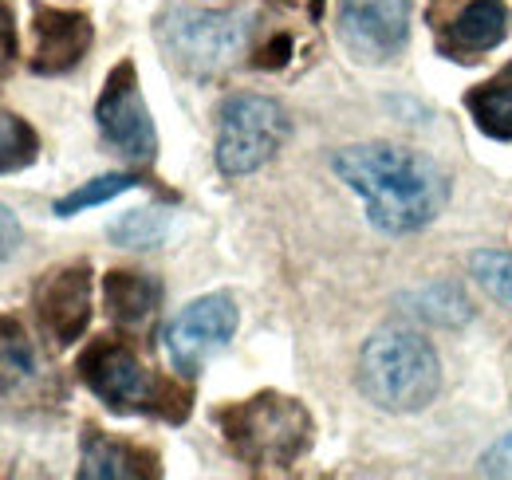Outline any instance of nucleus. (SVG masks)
I'll return each mask as SVG.
<instances>
[{"label":"nucleus","instance_id":"9d476101","mask_svg":"<svg viewBox=\"0 0 512 480\" xmlns=\"http://www.w3.org/2000/svg\"><path fill=\"white\" fill-rule=\"evenodd\" d=\"M36 311H40V327L52 335V343L71 347L87 331V319H91V272H87V264L60 268L56 276H48L40 296H36Z\"/></svg>","mask_w":512,"mask_h":480},{"label":"nucleus","instance_id":"412c9836","mask_svg":"<svg viewBox=\"0 0 512 480\" xmlns=\"http://www.w3.org/2000/svg\"><path fill=\"white\" fill-rule=\"evenodd\" d=\"M469 272L477 276L481 288H489L493 296H501L505 303H512V256L509 252H473L469 256Z\"/></svg>","mask_w":512,"mask_h":480},{"label":"nucleus","instance_id":"aec40b11","mask_svg":"<svg viewBox=\"0 0 512 480\" xmlns=\"http://www.w3.org/2000/svg\"><path fill=\"white\" fill-rule=\"evenodd\" d=\"M166 237V213L162 209H134L111 225V240L123 248H154Z\"/></svg>","mask_w":512,"mask_h":480},{"label":"nucleus","instance_id":"f3484780","mask_svg":"<svg viewBox=\"0 0 512 480\" xmlns=\"http://www.w3.org/2000/svg\"><path fill=\"white\" fill-rule=\"evenodd\" d=\"M477 126L493 138H512V87H481L469 95Z\"/></svg>","mask_w":512,"mask_h":480},{"label":"nucleus","instance_id":"6e6552de","mask_svg":"<svg viewBox=\"0 0 512 480\" xmlns=\"http://www.w3.org/2000/svg\"><path fill=\"white\" fill-rule=\"evenodd\" d=\"M95 119H99L103 138L123 158H130V162H154L158 134H154V122H150V111H146L142 95H138V79H134V67L130 63H119L111 71Z\"/></svg>","mask_w":512,"mask_h":480},{"label":"nucleus","instance_id":"39448f33","mask_svg":"<svg viewBox=\"0 0 512 480\" xmlns=\"http://www.w3.org/2000/svg\"><path fill=\"white\" fill-rule=\"evenodd\" d=\"M292 122L288 111L268 95H233L221 107L217 122V170L225 178H245L272 162L284 146Z\"/></svg>","mask_w":512,"mask_h":480},{"label":"nucleus","instance_id":"b1692460","mask_svg":"<svg viewBox=\"0 0 512 480\" xmlns=\"http://www.w3.org/2000/svg\"><path fill=\"white\" fill-rule=\"evenodd\" d=\"M20 248V221L0 205V264Z\"/></svg>","mask_w":512,"mask_h":480},{"label":"nucleus","instance_id":"5701e85b","mask_svg":"<svg viewBox=\"0 0 512 480\" xmlns=\"http://www.w3.org/2000/svg\"><path fill=\"white\" fill-rule=\"evenodd\" d=\"M16 56V28H12V8L0 0V71Z\"/></svg>","mask_w":512,"mask_h":480},{"label":"nucleus","instance_id":"a211bd4d","mask_svg":"<svg viewBox=\"0 0 512 480\" xmlns=\"http://www.w3.org/2000/svg\"><path fill=\"white\" fill-rule=\"evenodd\" d=\"M134 185H138L134 174H107V178L87 181V185L71 189L67 197L56 201V217H75V213H83V209H91V205H103V201L127 193V189H134Z\"/></svg>","mask_w":512,"mask_h":480},{"label":"nucleus","instance_id":"0eeeda50","mask_svg":"<svg viewBox=\"0 0 512 480\" xmlns=\"http://www.w3.org/2000/svg\"><path fill=\"white\" fill-rule=\"evenodd\" d=\"M233 331H237V303H233V296H225V292L201 296L190 307H182L174 315V323L166 327V355H170L178 374L193 378L217 351L229 347Z\"/></svg>","mask_w":512,"mask_h":480},{"label":"nucleus","instance_id":"423d86ee","mask_svg":"<svg viewBox=\"0 0 512 480\" xmlns=\"http://www.w3.org/2000/svg\"><path fill=\"white\" fill-rule=\"evenodd\" d=\"M79 370H83V382L111 410H119V414H150V410L154 414H174L166 402H182L123 343H99V347H91L83 355V362H79Z\"/></svg>","mask_w":512,"mask_h":480},{"label":"nucleus","instance_id":"20e7f679","mask_svg":"<svg viewBox=\"0 0 512 480\" xmlns=\"http://www.w3.org/2000/svg\"><path fill=\"white\" fill-rule=\"evenodd\" d=\"M166 56L186 75H221L245 52L249 20L241 12H205V8H170L158 24Z\"/></svg>","mask_w":512,"mask_h":480},{"label":"nucleus","instance_id":"ddd939ff","mask_svg":"<svg viewBox=\"0 0 512 480\" xmlns=\"http://www.w3.org/2000/svg\"><path fill=\"white\" fill-rule=\"evenodd\" d=\"M146 457L138 449H130L123 441H111L103 433H87L83 441V465L79 477L83 480H138L146 477Z\"/></svg>","mask_w":512,"mask_h":480},{"label":"nucleus","instance_id":"f8f14e48","mask_svg":"<svg viewBox=\"0 0 512 480\" xmlns=\"http://www.w3.org/2000/svg\"><path fill=\"white\" fill-rule=\"evenodd\" d=\"M509 32V12L501 0H473L449 28V44L457 52H489L505 40Z\"/></svg>","mask_w":512,"mask_h":480},{"label":"nucleus","instance_id":"f257e3e1","mask_svg":"<svg viewBox=\"0 0 512 480\" xmlns=\"http://www.w3.org/2000/svg\"><path fill=\"white\" fill-rule=\"evenodd\" d=\"M331 170L363 197L371 225L390 237L426 229L449 197L446 174L426 154L390 142L347 146L331 158Z\"/></svg>","mask_w":512,"mask_h":480},{"label":"nucleus","instance_id":"6ab92c4d","mask_svg":"<svg viewBox=\"0 0 512 480\" xmlns=\"http://www.w3.org/2000/svg\"><path fill=\"white\" fill-rule=\"evenodd\" d=\"M36 158V134L20 115L0 111V174L24 170Z\"/></svg>","mask_w":512,"mask_h":480},{"label":"nucleus","instance_id":"dca6fc26","mask_svg":"<svg viewBox=\"0 0 512 480\" xmlns=\"http://www.w3.org/2000/svg\"><path fill=\"white\" fill-rule=\"evenodd\" d=\"M406 303H410V311L418 319H430V323H442V327H457V323L469 319V303H465V296L457 288H449V284L422 288V292H414Z\"/></svg>","mask_w":512,"mask_h":480},{"label":"nucleus","instance_id":"9b49d317","mask_svg":"<svg viewBox=\"0 0 512 480\" xmlns=\"http://www.w3.org/2000/svg\"><path fill=\"white\" fill-rule=\"evenodd\" d=\"M91 44V24L83 12L36 8V60L32 67L44 75H60L83 60Z\"/></svg>","mask_w":512,"mask_h":480},{"label":"nucleus","instance_id":"f03ea898","mask_svg":"<svg viewBox=\"0 0 512 480\" xmlns=\"http://www.w3.org/2000/svg\"><path fill=\"white\" fill-rule=\"evenodd\" d=\"M442 370L434 347L410 327H383L359 355V390L390 414L426 410L438 398Z\"/></svg>","mask_w":512,"mask_h":480},{"label":"nucleus","instance_id":"4be33fe9","mask_svg":"<svg viewBox=\"0 0 512 480\" xmlns=\"http://www.w3.org/2000/svg\"><path fill=\"white\" fill-rule=\"evenodd\" d=\"M481 473L485 477H512V429L481 457Z\"/></svg>","mask_w":512,"mask_h":480},{"label":"nucleus","instance_id":"1a4fd4ad","mask_svg":"<svg viewBox=\"0 0 512 480\" xmlns=\"http://www.w3.org/2000/svg\"><path fill=\"white\" fill-rule=\"evenodd\" d=\"M414 0H339V40L363 63L398 56L410 32Z\"/></svg>","mask_w":512,"mask_h":480},{"label":"nucleus","instance_id":"2eb2a0df","mask_svg":"<svg viewBox=\"0 0 512 480\" xmlns=\"http://www.w3.org/2000/svg\"><path fill=\"white\" fill-rule=\"evenodd\" d=\"M36 374V351L32 339L16 319H0V398L20 390Z\"/></svg>","mask_w":512,"mask_h":480},{"label":"nucleus","instance_id":"7ed1b4c3","mask_svg":"<svg viewBox=\"0 0 512 480\" xmlns=\"http://www.w3.org/2000/svg\"><path fill=\"white\" fill-rule=\"evenodd\" d=\"M221 429L253 469H288L312 441V418L296 398L260 394L221 414Z\"/></svg>","mask_w":512,"mask_h":480},{"label":"nucleus","instance_id":"4468645a","mask_svg":"<svg viewBox=\"0 0 512 480\" xmlns=\"http://www.w3.org/2000/svg\"><path fill=\"white\" fill-rule=\"evenodd\" d=\"M103 300H107V311L115 323L138 327L158 307V284L142 272H111L103 280Z\"/></svg>","mask_w":512,"mask_h":480}]
</instances>
